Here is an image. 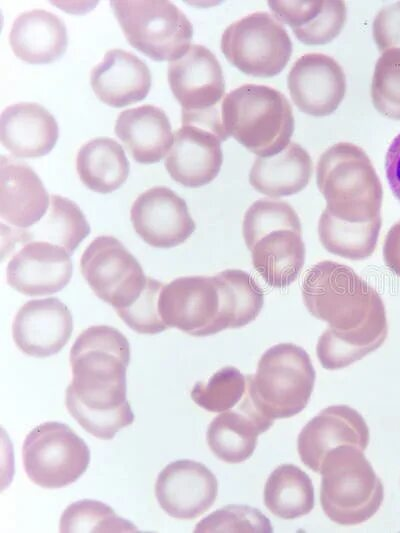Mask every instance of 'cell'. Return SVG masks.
<instances>
[{
	"label": "cell",
	"instance_id": "11",
	"mask_svg": "<svg viewBox=\"0 0 400 533\" xmlns=\"http://www.w3.org/2000/svg\"><path fill=\"white\" fill-rule=\"evenodd\" d=\"M221 51L241 72L266 78L285 68L292 54V42L275 17L267 12H254L225 29Z\"/></svg>",
	"mask_w": 400,
	"mask_h": 533
},
{
	"label": "cell",
	"instance_id": "21",
	"mask_svg": "<svg viewBox=\"0 0 400 533\" xmlns=\"http://www.w3.org/2000/svg\"><path fill=\"white\" fill-rule=\"evenodd\" d=\"M49 195L35 171L27 164L1 156L0 216L16 228L27 229L47 212Z\"/></svg>",
	"mask_w": 400,
	"mask_h": 533
},
{
	"label": "cell",
	"instance_id": "26",
	"mask_svg": "<svg viewBox=\"0 0 400 533\" xmlns=\"http://www.w3.org/2000/svg\"><path fill=\"white\" fill-rule=\"evenodd\" d=\"M9 43L13 53L27 63H51L66 51V26L59 16L46 10L27 11L13 22Z\"/></svg>",
	"mask_w": 400,
	"mask_h": 533
},
{
	"label": "cell",
	"instance_id": "39",
	"mask_svg": "<svg viewBox=\"0 0 400 533\" xmlns=\"http://www.w3.org/2000/svg\"><path fill=\"white\" fill-rule=\"evenodd\" d=\"M373 37L381 52L400 48V1L378 12L373 22Z\"/></svg>",
	"mask_w": 400,
	"mask_h": 533
},
{
	"label": "cell",
	"instance_id": "30",
	"mask_svg": "<svg viewBox=\"0 0 400 533\" xmlns=\"http://www.w3.org/2000/svg\"><path fill=\"white\" fill-rule=\"evenodd\" d=\"M76 170L87 188L108 194L126 182L129 161L117 141L109 137H97L83 144L78 150Z\"/></svg>",
	"mask_w": 400,
	"mask_h": 533
},
{
	"label": "cell",
	"instance_id": "2",
	"mask_svg": "<svg viewBox=\"0 0 400 533\" xmlns=\"http://www.w3.org/2000/svg\"><path fill=\"white\" fill-rule=\"evenodd\" d=\"M72 382L66 389L69 414L101 440L133 423L126 399L130 344L118 329L97 325L85 329L70 350Z\"/></svg>",
	"mask_w": 400,
	"mask_h": 533
},
{
	"label": "cell",
	"instance_id": "13",
	"mask_svg": "<svg viewBox=\"0 0 400 533\" xmlns=\"http://www.w3.org/2000/svg\"><path fill=\"white\" fill-rule=\"evenodd\" d=\"M158 311L167 327L191 336L204 337L227 329L215 275L172 280L160 292Z\"/></svg>",
	"mask_w": 400,
	"mask_h": 533
},
{
	"label": "cell",
	"instance_id": "35",
	"mask_svg": "<svg viewBox=\"0 0 400 533\" xmlns=\"http://www.w3.org/2000/svg\"><path fill=\"white\" fill-rule=\"evenodd\" d=\"M247 387V377L233 366L215 372L206 383L197 382L191 390L196 405L210 412H224L237 405Z\"/></svg>",
	"mask_w": 400,
	"mask_h": 533
},
{
	"label": "cell",
	"instance_id": "27",
	"mask_svg": "<svg viewBox=\"0 0 400 533\" xmlns=\"http://www.w3.org/2000/svg\"><path fill=\"white\" fill-rule=\"evenodd\" d=\"M279 22L306 45H323L339 35L346 21L344 1H269Z\"/></svg>",
	"mask_w": 400,
	"mask_h": 533
},
{
	"label": "cell",
	"instance_id": "5",
	"mask_svg": "<svg viewBox=\"0 0 400 533\" xmlns=\"http://www.w3.org/2000/svg\"><path fill=\"white\" fill-rule=\"evenodd\" d=\"M221 121L227 137L259 157L281 152L294 131L289 101L265 85L244 84L229 92L221 103Z\"/></svg>",
	"mask_w": 400,
	"mask_h": 533
},
{
	"label": "cell",
	"instance_id": "18",
	"mask_svg": "<svg viewBox=\"0 0 400 533\" xmlns=\"http://www.w3.org/2000/svg\"><path fill=\"white\" fill-rule=\"evenodd\" d=\"M72 331V314L55 297L26 302L12 323V337L17 348L37 358L58 353L68 343Z\"/></svg>",
	"mask_w": 400,
	"mask_h": 533
},
{
	"label": "cell",
	"instance_id": "16",
	"mask_svg": "<svg viewBox=\"0 0 400 533\" xmlns=\"http://www.w3.org/2000/svg\"><path fill=\"white\" fill-rule=\"evenodd\" d=\"M287 86L295 105L304 113L322 117L334 112L346 92V77L340 64L321 53H308L292 65Z\"/></svg>",
	"mask_w": 400,
	"mask_h": 533
},
{
	"label": "cell",
	"instance_id": "14",
	"mask_svg": "<svg viewBox=\"0 0 400 533\" xmlns=\"http://www.w3.org/2000/svg\"><path fill=\"white\" fill-rule=\"evenodd\" d=\"M130 220L139 237L156 248L178 246L196 229L185 200L165 186L141 193L132 204Z\"/></svg>",
	"mask_w": 400,
	"mask_h": 533
},
{
	"label": "cell",
	"instance_id": "29",
	"mask_svg": "<svg viewBox=\"0 0 400 533\" xmlns=\"http://www.w3.org/2000/svg\"><path fill=\"white\" fill-rule=\"evenodd\" d=\"M32 227V230L6 228L8 246L14 247L31 240H42L65 248L71 255L91 231L80 207L60 195H51L47 216Z\"/></svg>",
	"mask_w": 400,
	"mask_h": 533
},
{
	"label": "cell",
	"instance_id": "40",
	"mask_svg": "<svg viewBox=\"0 0 400 533\" xmlns=\"http://www.w3.org/2000/svg\"><path fill=\"white\" fill-rule=\"evenodd\" d=\"M385 172L393 194L400 201V133L392 140L386 152Z\"/></svg>",
	"mask_w": 400,
	"mask_h": 533
},
{
	"label": "cell",
	"instance_id": "23",
	"mask_svg": "<svg viewBox=\"0 0 400 533\" xmlns=\"http://www.w3.org/2000/svg\"><path fill=\"white\" fill-rule=\"evenodd\" d=\"M91 87L103 103L119 108L142 101L151 87V73L136 55L109 50L92 69Z\"/></svg>",
	"mask_w": 400,
	"mask_h": 533
},
{
	"label": "cell",
	"instance_id": "25",
	"mask_svg": "<svg viewBox=\"0 0 400 533\" xmlns=\"http://www.w3.org/2000/svg\"><path fill=\"white\" fill-rule=\"evenodd\" d=\"M114 131L132 158L142 164L159 162L173 144L172 128L166 113L150 104L122 111L116 119Z\"/></svg>",
	"mask_w": 400,
	"mask_h": 533
},
{
	"label": "cell",
	"instance_id": "33",
	"mask_svg": "<svg viewBox=\"0 0 400 533\" xmlns=\"http://www.w3.org/2000/svg\"><path fill=\"white\" fill-rule=\"evenodd\" d=\"M215 277L221 291L226 328H240L255 320L264 303L263 291L255 280L239 269H226Z\"/></svg>",
	"mask_w": 400,
	"mask_h": 533
},
{
	"label": "cell",
	"instance_id": "32",
	"mask_svg": "<svg viewBox=\"0 0 400 533\" xmlns=\"http://www.w3.org/2000/svg\"><path fill=\"white\" fill-rule=\"evenodd\" d=\"M382 219L368 223H346L322 212L318 222L319 240L330 253L350 260H363L375 251Z\"/></svg>",
	"mask_w": 400,
	"mask_h": 533
},
{
	"label": "cell",
	"instance_id": "4",
	"mask_svg": "<svg viewBox=\"0 0 400 533\" xmlns=\"http://www.w3.org/2000/svg\"><path fill=\"white\" fill-rule=\"evenodd\" d=\"M316 182L327 216L357 224L381 218L382 185L361 147L339 142L326 149L317 163Z\"/></svg>",
	"mask_w": 400,
	"mask_h": 533
},
{
	"label": "cell",
	"instance_id": "34",
	"mask_svg": "<svg viewBox=\"0 0 400 533\" xmlns=\"http://www.w3.org/2000/svg\"><path fill=\"white\" fill-rule=\"evenodd\" d=\"M60 532H138L136 526L96 500L83 499L69 505L62 513Z\"/></svg>",
	"mask_w": 400,
	"mask_h": 533
},
{
	"label": "cell",
	"instance_id": "8",
	"mask_svg": "<svg viewBox=\"0 0 400 533\" xmlns=\"http://www.w3.org/2000/svg\"><path fill=\"white\" fill-rule=\"evenodd\" d=\"M170 89L182 107V125H195L214 132L221 141L228 137L221 121L225 80L219 61L205 46L192 44L168 66Z\"/></svg>",
	"mask_w": 400,
	"mask_h": 533
},
{
	"label": "cell",
	"instance_id": "3",
	"mask_svg": "<svg viewBox=\"0 0 400 533\" xmlns=\"http://www.w3.org/2000/svg\"><path fill=\"white\" fill-rule=\"evenodd\" d=\"M242 234L252 264L275 288L293 283L305 261L299 217L286 201L259 199L245 212Z\"/></svg>",
	"mask_w": 400,
	"mask_h": 533
},
{
	"label": "cell",
	"instance_id": "20",
	"mask_svg": "<svg viewBox=\"0 0 400 533\" xmlns=\"http://www.w3.org/2000/svg\"><path fill=\"white\" fill-rule=\"evenodd\" d=\"M223 162L221 139L212 131L182 125L165 158L171 178L185 187H201L218 175Z\"/></svg>",
	"mask_w": 400,
	"mask_h": 533
},
{
	"label": "cell",
	"instance_id": "15",
	"mask_svg": "<svg viewBox=\"0 0 400 533\" xmlns=\"http://www.w3.org/2000/svg\"><path fill=\"white\" fill-rule=\"evenodd\" d=\"M218 493L215 475L202 463L180 459L158 474L155 496L161 509L182 520L199 517L214 504Z\"/></svg>",
	"mask_w": 400,
	"mask_h": 533
},
{
	"label": "cell",
	"instance_id": "1",
	"mask_svg": "<svg viewBox=\"0 0 400 533\" xmlns=\"http://www.w3.org/2000/svg\"><path fill=\"white\" fill-rule=\"evenodd\" d=\"M301 290L309 313L329 325L316 347L323 368L349 366L384 343L388 332L384 303L349 266L318 262L305 274Z\"/></svg>",
	"mask_w": 400,
	"mask_h": 533
},
{
	"label": "cell",
	"instance_id": "37",
	"mask_svg": "<svg viewBox=\"0 0 400 533\" xmlns=\"http://www.w3.org/2000/svg\"><path fill=\"white\" fill-rule=\"evenodd\" d=\"M270 520L246 505H228L201 520L194 532H272Z\"/></svg>",
	"mask_w": 400,
	"mask_h": 533
},
{
	"label": "cell",
	"instance_id": "6",
	"mask_svg": "<svg viewBox=\"0 0 400 533\" xmlns=\"http://www.w3.org/2000/svg\"><path fill=\"white\" fill-rule=\"evenodd\" d=\"M320 473V503L325 515L340 525H356L380 508L384 487L363 451L351 445L332 449Z\"/></svg>",
	"mask_w": 400,
	"mask_h": 533
},
{
	"label": "cell",
	"instance_id": "19",
	"mask_svg": "<svg viewBox=\"0 0 400 533\" xmlns=\"http://www.w3.org/2000/svg\"><path fill=\"white\" fill-rule=\"evenodd\" d=\"M368 443L369 429L363 417L349 406L335 405L322 410L304 426L297 448L303 464L319 473L332 449L351 445L364 451Z\"/></svg>",
	"mask_w": 400,
	"mask_h": 533
},
{
	"label": "cell",
	"instance_id": "31",
	"mask_svg": "<svg viewBox=\"0 0 400 533\" xmlns=\"http://www.w3.org/2000/svg\"><path fill=\"white\" fill-rule=\"evenodd\" d=\"M264 504L275 516L295 519L314 507V488L310 477L293 464L278 466L264 486Z\"/></svg>",
	"mask_w": 400,
	"mask_h": 533
},
{
	"label": "cell",
	"instance_id": "12",
	"mask_svg": "<svg viewBox=\"0 0 400 533\" xmlns=\"http://www.w3.org/2000/svg\"><path fill=\"white\" fill-rule=\"evenodd\" d=\"M80 269L94 294L114 309L133 304L147 279L130 251L117 238L108 235L95 238L86 247Z\"/></svg>",
	"mask_w": 400,
	"mask_h": 533
},
{
	"label": "cell",
	"instance_id": "24",
	"mask_svg": "<svg viewBox=\"0 0 400 533\" xmlns=\"http://www.w3.org/2000/svg\"><path fill=\"white\" fill-rule=\"evenodd\" d=\"M273 420L263 416L245 392L236 410L216 416L208 426L207 444L212 453L227 463H240L250 458L259 434L268 430Z\"/></svg>",
	"mask_w": 400,
	"mask_h": 533
},
{
	"label": "cell",
	"instance_id": "7",
	"mask_svg": "<svg viewBox=\"0 0 400 533\" xmlns=\"http://www.w3.org/2000/svg\"><path fill=\"white\" fill-rule=\"evenodd\" d=\"M315 376L311 359L303 348L280 343L264 352L255 375H246V392L266 418H289L306 407Z\"/></svg>",
	"mask_w": 400,
	"mask_h": 533
},
{
	"label": "cell",
	"instance_id": "9",
	"mask_svg": "<svg viewBox=\"0 0 400 533\" xmlns=\"http://www.w3.org/2000/svg\"><path fill=\"white\" fill-rule=\"evenodd\" d=\"M114 15L130 45L156 61H173L190 47L193 26L166 0H114Z\"/></svg>",
	"mask_w": 400,
	"mask_h": 533
},
{
	"label": "cell",
	"instance_id": "10",
	"mask_svg": "<svg viewBox=\"0 0 400 533\" xmlns=\"http://www.w3.org/2000/svg\"><path fill=\"white\" fill-rule=\"evenodd\" d=\"M22 457L25 472L34 484L63 488L78 480L90 463V450L67 424L45 422L26 436Z\"/></svg>",
	"mask_w": 400,
	"mask_h": 533
},
{
	"label": "cell",
	"instance_id": "17",
	"mask_svg": "<svg viewBox=\"0 0 400 533\" xmlns=\"http://www.w3.org/2000/svg\"><path fill=\"white\" fill-rule=\"evenodd\" d=\"M73 264L65 248L42 240H31L10 259L6 279L10 287L27 296L49 295L70 281Z\"/></svg>",
	"mask_w": 400,
	"mask_h": 533
},
{
	"label": "cell",
	"instance_id": "36",
	"mask_svg": "<svg viewBox=\"0 0 400 533\" xmlns=\"http://www.w3.org/2000/svg\"><path fill=\"white\" fill-rule=\"evenodd\" d=\"M371 99L383 116L400 120V48L382 52L371 83Z\"/></svg>",
	"mask_w": 400,
	"mask_h": 533
},
{
	"label": "cell",
	"instance_id": "41",
	"mask_svg": "<svg viewBox=\"0 0 400 533\" xmlns=\"http://www.w3.org/2000/svg\"><path fill=\"white\" fill-rule=\"evenodd\" d=\"M385 265L400 277V220L388 231L383 245Z\"/></svg>",
	"mask_w": 400,
	"mask_h": 533
},
{
	"label": "cell",
	"instance_id": "22",
	"mask_svg": "<svg viewBox=\"0 0 400 533\" xmlns=\"http://www.w3.org/2000/svg\"><path fill=\"white\" fill-rule=\"evenodd\" d=\"M58 136L54 116L38 103H16L6 107L1 114V143L17 158H38L48 154Z\"/></svg>",
	"mask_w": 400,
	"mask_h": 533
},
{
	"label": "cell",
	"instance_id": "38",
	"mask_svg": "<svg viewBox=\"0 0 400 533\" xmlns=\"http://www.w3.org/2000/svg\"><path fill=\"white\" fill-rule=\"evenodd\" d=\"M162 282L147 277L140 296L129 307L115 309L117 315L132 330L140 334H157L168 327L158 311V300L163 288Z\"/></svg>",
	"mask_w": 400,
	"mask_h": 533
},
{
	"label": "cell",
	"instance_id": "28",
	"mask_svg": "<svg viewBox=\"0 0 400 533\" xmlns=\"http://www.w3.org/2000/svg\"><path fill=\"white\" fill-rule=\"evenodd\" d=\"M313 164L309 153L295 142L270 157L255 159L249 173L252 187L271 198L294 195L309 183Z\"/></svg>",
	"mask_w": 400,
	"mask_h": 533
}]
</instances>
